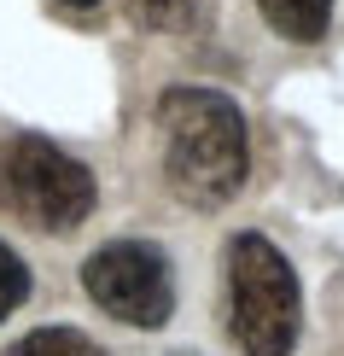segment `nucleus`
I'll return each instance as SVG.
<instances>
[{
	"instance_id": "obj_1",
	"label": "nucleus",
	"mask_w": 344,
	"mask_h": 356,
	"mask_svg": "<svg viewBox=\"0 0 344 356\" xmlns=\"http://www.w3.org/2000/svg\"><path fill=\"white\" fill-rule=\"evenodd\" d=\"M158 129H163V175L181 204L222 211L228 199H239L251 175V129L245 111L222 88H170L158 99Z\"/></svg>"
},
{
	"instance_id": "obj_2",
	"label": "nucleus",
	"mask_w": 344,
	"mask_h": 356,
	"mask_svg": "<svg viewBox=\"0 0 344 356\" xmlns=\"http://www.w3.org/2000/svg\"><path fill=\"white\" fill-rule=\"evenodd\" d=\"M228 333L245 356H292L304 333L297 269L263 234H239L228 245Z\"/></svg>"
},
{
	"instance_id": "obj_3",
	"label": "nucleus",
	"mask_w": 344,
	"mask_h": 356,
	"mask_svg": "<svg viewBox=\"0 0 344 356\" xmlns=\"http://www.w3.org/2000/svg\"><path fill=\"white\" fill-rule=\"evenodd\" d=\"M94 175L88 164L65 152V146L41 140V135H18L0 152V204L35 234H76L94 216Z\"/></svg>"
},
{
	"instance_id": "obj_4",
	"label": "nucleus",
	"mask_w": 344,
	"mask_h": 356,
	"mask_svg": "<svg viewBox=\"0 0 344 356\" xmlns=\"http://www.w3.org/2000/svg\"><path fill=\"white\" fill-rule=\"evenodd\" d=\"M82 286L123 327H163L175 316V275L152 240H111L82 263Z\"/></svg>"
},
{
	"instance_id": "obj_5",
	"label": "nucleus",
	"mask_w": 344,
	"mask_h": 356,
	"mask_svg": "<svg viewBox=\"0 0 344 356\" xmlns=\"http://www.w3.org/2000/svg\"><path fill=\"white\" fill-rule=\"evenodd\" d=\"M257 12L268 18V29H280L286 41H321L333 24V0H257Z\"/></svg>"
},
{
	"instance_id": "obj_6",
	"label": "nucleus",
	"mask_w": 344,
	"mask_h": 356,
	"mask_svg": "<svg viewBox=\"0 0 344 356\" xmlns=\"http://www.w3.org/2000/svg\"><path fill=\"white\" fill-rule=\"evenodd\" d=\"M6 356H106V350H99L88 333H76V327H35V333H24Z\"/></svg>"
},
{
	"instance_id": "obj_7",
	"label": "nucleus",
	"mask_w": 344,
	"mask_h": 356,
	"mask_svg": "<svg viewBox=\"0 0 344 356\" xmlns=\"http://www.w3.org/2000/svg\"><path fill=\"white\" fill-rule=\"evenodd\" d=\"M140 29H187L199 18V0H123Z\"/></svg>"
},
{
	"instance_id": "obj_8",
	"label": "nucleus",
	"mask_w": 344,
	"mask_h": 356,
	"mask_svg": "<svg viewBox=\"0 0 344 356\" xmlns=\"http://www.w3.org/2000/svg\"><path fill=\"white\" fill-rule=\"evenodd\" d=\"M24 298H29V269H24V257H18V251L0 240V321H6Z\"/></svg>"
},
{
	"instance_id": "obj_9",
	"label": "nucleus",
	"mask_w": 344,
	"mask_h": 356,
	"mask_svg": "<svg viewBox=\"0 0 344 356\" xmlns=\"http://www.w3.org/2000/svg\"><path fill=\"white\" fill-rule=\"evenodd\" d=\"M58 6H70V12H88V6H99V0H58Z\"/></svg>"
},
{
	"instance_id": "obj_10",
	"label": "nucleus",
	"mask_w": 344,
	"mask_h": 356,
	"mask_svg": "<svg viewBox=\"0 0 344 356\" xmlns=\"http://www.w3.org/2000/svg\"><path fill=\"white\" fill-rule=\"evenodd\" d=\"M181 356H187V350H181Z\"/></svg>"
}]
</instances>
